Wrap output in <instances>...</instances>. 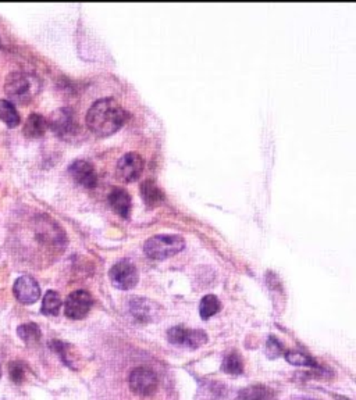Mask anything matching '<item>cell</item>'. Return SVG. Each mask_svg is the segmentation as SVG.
Masks as SVG:
<instances>
[{"instance_id":"cell-1","label":"cell","mask_w":356,"mask_h":400,"mask_svg":"<svg viewBox=\"0 0 356 400\" xmlns=\"http://www.w3.org/2000/svg\"><path fill=\"white\" fill-rule=\"evenodd\" d=\"M88 128L99 135L108 136L117 132L128 120L127 110L113 98L96 101L87 113Z\"/></svg>"},{"instance_id":"cell-2","label":"cell","mask_w":356,"mask_h":400,"mask_svg":"<svg viewBox=\"0 0 356 400\" xmlns=\"http://www.w3.org/2000/svg\"><path fill=\"white\" fill-rule=\"evenodd\" d=\"M39 91V85L35 77H31L25 72H11L4 82L6 95L18 103L30 102L37 92Z\"/></svg>"},{"instance_id":"cell-3","label":"cell","mask_w":356,"mask_h":400,"mask_svg":"<svg viewBox=\"0 0 356 400\" xmlns=\"http://www.w3.org/2000/svg\"><path fill=\"white\" fill-rule=\"evenodd\" d=\"M185 247V240L178 235H156L144 245L145 254L152 260H165L179 253Z\"/></svg>"},{"instance_id":"cell-4","label":"cell","mask_w":356,"mask_h":400,"mask_svg":"<svg viewBox=\"0 0 356 400\" xmlns=\"http://www.w3.org/2000/svg\"><path fill=\"white\" fill-rule=\"evenodd\" d=\"M129 389L142 398L152 396L158 389V377L149 367H136L129 374Z\"/></svg>"},{"instance_id":"cell-5","label":"cell","mask_w":356,"mask_h":400,"mask_svg":"<svg viewBox=\"0 0 356 400\" xmlns=\"http://www.w3.org/2000/svg\"><path fill=\"white\" fill-rule=\"evenodd\" d=\"M94 304V297L84 289L74 290L70 293L64 303V314L70 320H82L88 316Z\"/></svg>"},{"instance_id":"cell-6","label":"cell","mask_w":356,"mask_h":400,"mask_svg":"<svg viewBox=\"0 0 356 400\" xmlns=\"http://www.w3.org/2000/svg\"><path fill=\"white\" fill-rule=\"evenodd\" d=\"M109 278L115 288L120 290H129L138 284L139 274L134 263L129 260H121L110 269Z\"/></svg>"},{"instance_id":"cell-7","label":"cell","mask_w":356,"mask_h":400,"mask_svg":"<svg viewBox=\"0 0 356 400\" xmlns=\"http://www.w3.org/2000/svg\"><path fill=\"white\" fill-rule=\"evenodd\" d=\"M48 125L63 139H70L75 136L78 131V122L75 120L74 112L68 108H63L53 112V115H51V120L48 121Z\"/></svg>"},{"instance_id":"cell-8","label":"cell","mask_w":356,"mask_h":400,"mask_svg":"<svg viewBox=\"0 0 356 400\" xmlns=\"http://www.w3.org/2000/svg\"><path fill=\"white\" fill-rule=\"evenodd\" d=\"M128 311L136 321L149 324L153 323L155 320H159L163 310L158 303L149 299L132 297L128 303Z\"/></svg>"},{"instance_id":"cell-9","label":"cell","mask_w":356,"mask_h":400,"mask_svg":"<svg viewBox=\"0 0 356 400\" xmlns=\"http://www.w3.org/2000/svg\"><path fill=\"white\" fill-rule=\"evenodd\" d=\"M145 169V162L139 153L129 152L125 153L116 166V175L122 182H134L136 181Z\"/></svg>"},{"instance_id":"cell-10","label":"cell","mask_w":356,"mask_h":400,"mask_svg":"<svg viewBox=\"0 0 356 400\" xmlns=\"http://www.w3.org/2000/svg\"><path fill=\"white\" fill-rule=\"evenodd\" d=\"M167 340L174 346L185 349H198L208 342V337L199 330H185L182 327H173L167 331Z\"/></svg>"},{"instance_id":"cell-11","label":"cell","mask_w":356,"mask_h":400,"mask_svg":"<svg viewBox=\"0 0 356 400\" xmlns=\"http://www.w3.org/2000/svg\"><path fill=\"white\" fill-rule=\"evenodd\" d=\"M13 293L15 299L23 304H34L39 300L41 288L35 278L30 276H23L17 278L13 286Z\"/></svg>"},{"instance_id":"cell-12","label":"cell","mask_w":356,"mask_h":400,"mask_svg":"<svg viewBox=\"0 0 356 400\" xmlns=\"http://www.w3.org/2000/svg\"><path fill=\"white\" fill-rule=\"evenodd\" d=\"M68 172L77 183H80L88 189L95 188L98 183V175L95 172V167L87 160H75L68 167Z\"/></svg>"},{"instance_id":"cell-13","label":"cell","mask_w":356,"mask_h":400,"mask_svg":"<svg viewBox=\"0 0 356 400\" xmlns=\"http://www.w3.org/2000/svg\"><path fill=\"white\" fill-rule=\"evenodd\" d=\"M109 205L122 219H128L131 209H132V200L129 193L122 188H113L109 193Z\"/></svg>"},{"instance_id":"cell-14","label":"cell","mask_w":356,"mask_h":400,"mask_svg":"<svg viewBox=\"0 0 356 400\" xmlns=\"http://www.w3.org/2000/svg\"><path fill=\"white\" fill-rule=\"evenodd\" d=\"M48 121L44 115H31L25 124H24V135L30 139H38L42 138L48 129Z\"/></svg>"},{"instance_id":"cell-15","label":"cell","mask_w":356,"mask_h":400,"mask_svg":"<svg viewBox=\"0 0 356 400\" xmlns=\"http://www.w3.org/2000/svg\"><path fill=\"white\" fill-rule=\"evenodd\" d=\"M141 196L144 199V202L149 206V207H156L160 206L165 202V193L151 179L145 181L141 185Z\"/></svg>"},{"instance_id":"cell-16","label":"cell","mask_w":356,"mask_h":400,"mask_svg":"<svg viewBox=\"0 0 356 400\" xmlns=\"http://www.w3.org/2000/svg\"><path fill=\"white\" fill-rule=\"evenodd\" d=\"M274 392L263 385H252L243 388L238 394V400H273Z\"/></svg>"},{"instance_id":"cell-17","label":"cell","mask_w":356,"mask_h":400,"mask_svg":"<svg viewBox=\"0 0 356 400\" xmlns=\"http://www.w3.org/2000/svg\"><path fill=\"white\" fill-rule=\"evenodd\" d=\"M0 120L8 128H15L20 125V115L10 101L6 99L0 101Z\"/></svg>"},{"instance_id":"cell-18","label":"cell","mask_w":356,"mask_h":400,"mask_svg":"<svg viewBox=\"0 0 356 400\" xmlns=\"http://www.w3.org/2000/svg\"><path fill=\"white\" fill-rule=\"evenodd\" d=\"M222 309V303L217 296L215 295H206L202 297L199 304V314L203 320H209L213 317L219 310Z\"/></svg>"},{"instance_id":"cell-19","label":"cell","mask_w":356,"mask_h":400,"mask_svg":"<svg viewBox=\"0 0 356 400\" xmlns=\"http://www.w3.org/2000/svg\"><path fill=\"white\" fill-rule=\"evenodd\" d=\"M17 335L27 344H37L41 340V328L35 323H27L17 328Z\"/></svg>"},{"instance_id":"cell-20","label":"cell","mask_w":356,"mask_h":400,"mask_svg":"<svg viewBox=\"0 0 356 400\" xmlns=\"http://www.w3.org/2000/svg\"><path fill=\"white\" fill-rule=\"evenodd\" d=\"M61 309V297L59 293L55 290H48L44 300L41 311L45 316H58Z\"/></svg>"},{"instance_id":"cell-21","label":"cell","mask_w":356,"mask_h":400,"mask_svg":"<svg viewBox=\"0 0 356 400\" xmlns=\"http://www.w3.org/2000/svg\"><path fill=\"white\" fill-rule=\"evenodd\" d=\"M8 375L17 385H23L28 378V366L24 361H11L8 364Z\"/></svg>"},{"instance_id":"cell-22","label":"cell","mask_w":356,"mask_h":400,"mask_svg":"<svg viewBox=\"0 0 356 400\" xmlns=\"http://www.w3.org/2000/svg\"><path fill=\"white\" fill-rule=\"evenodd\" d=\"M51 347L58 353L60 359L63 360V363L65 366H68L70 368H77L75 366V356L72 354V347L68 343L60 342V341H53L51 343Z\"/></svg>"},{"instance_id":"cell-23","label":"cell","mask_w":356,"mask_h":400,"mask_svg":"<svg viewBox=\"0 0 356 400\" xmlns=\"http://www.w3.org/2000/svg\"><path fill=\"white\" fill-rule=\"evenodd\" d=\"M222 370L227 374L231 375H239L243 373V363L242 359L238 353H230L224 357L223 364H222Z\"/></svg>"},{"instance_id":"cell-24","label":"cell","mask_w":356,"mask_h":400,"mask_svg":"<svg viewBox=\"0 0 356 400\" xmlns=\"http://www.w3.org/2000/svg\"><path fill=\"white\" fill-rule=\"evenodd\" d=\"M286 360L293 364V366H298V367H316V361L299 351H288L286 353Z\"/></svg>"},{"instance_id":"cell-25","label":"cell","mask_w":356,"mask_h":400,"mask_svg":"<svg viewBox=\"0 0 356 400\" xmlns=\"http://www.w3.org/2000/svg\"><path fill=\"white\" fill-rule=\"evenodd\" d=\"M266 353L270 359L280 357L281 354H284V346L279 342V340H276L274 337H270L266 343Z\"/></svg>"},{"instance_id":"cell-26","label":"cell","mask_w":356,"mask_h":400,"mask_svg":"<svg viewBox=\"0 0 356 400\" xmlns=\"http://www.w3.org/2000/svg\"><path fill=\"white\" fill-rule=\"evenodd\" d=\"M0 378H1V368H0Z\"/></svg>"}]
</instances>
